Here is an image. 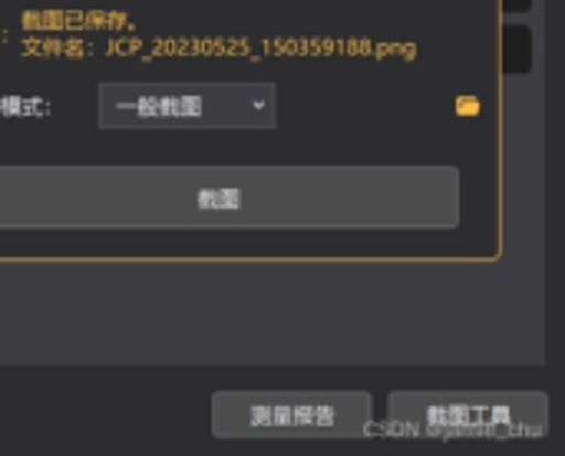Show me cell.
<instances>
[{
    "label": "cell",
    "instance_id": "1",
    "mask_svg": "<svg viewBox=\"0 0 565 456\" xmlns=\"http://www.w3.org/2000/svg\"><path fill=\"white\" fill-rule=\"evenodd\" d=\"M99 116L109 129L126 126H271L275 86L268 83H199V86H136L106 83Z\"/></svg>",
    "mask_w": 565,
    "mask_h": 456
},
{
    "label": "cell",
    "instance_id": "2",
    "mask_svg": "<svg viewBox=\"0 0 565 456\" xmlns=\"http://www.w3.org/2000/svg\"><path fill=\"white\" fill-rule=\"evenodd\" d=\"M215 434L225 437H358L367 394H218Z\"/></svg>",
    "mask_w": 565,
    "mask_h": 456
}]
</instances>
